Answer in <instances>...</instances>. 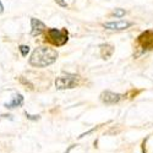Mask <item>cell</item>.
<instances>
[{"instance_id": "obj_14", "label": "cell", "mask_w": 153, "mask_h": 153, "mask_svg": "<svg viewBox=\"0 0 153 153\" xmlns=\"http://www.w3.org/2000/svg\"><path fill=\"white\" fill-rule=\"evenodd\" d=\"M4 12V5H3V3H1V0H0V15H1Z\"/></svg>"}, {"instance_id": "obj_10", "label": "cell", "mask_w": 153, "mask_h": 153, "mask_svg": "<svg viewBox=\"0 0 153 153\" xmlns=\"http://www.w3.org/2000/svg\"><path fill=\"white\" fill-rule=\"evenodd\" d=\"M19 50L22 56H27V54L30 53V47L28 45H25V44H21L19 45Z\"/></svg>"}, {"instance_id": "obj_1", "label": "cell", "mask_w": 153, "mask_h": 153, "mask_svg": "<svg viewBox=\"0 0 153 153\" xmlns=\"http://www.w3.org/2000/svg\"><path fill=\"white\" fill-rule=\"evenodd\" d=\"M59 54L55 49L48 47H38L33 50L30 58V64L36 68H45L54 64Z\"/></svg>"}, {"instance_id": "obj_12", "label": "cell", "mask_w": 153, "mask_h": 153, "mask_svg": "<svg viewBox=\"0 0 153 153\" xmlns=\"http://www.w3.org/2000/svg\"><path fill=\"white\" fill-rule=\"evenodd\" d=\"M25 115H26V118L27 119H30V120H33V121H37V120H39V115H31V114H28L27 111L25 113Z\"/></svg>"}, {"instance_id": "obj_5", "label": "cell", "mask_w": 153, "mask_h": 153, "mask_svg": "<svg viewBox=\"0 0 153 153\" xmlns=\"http://www.w3.org/2000/svg\"><path fill=\"white\" fill-rule=\"evenodd\" d=\"M132 22H129V21H113V22H107V23H103V27L107 28V30H110V31H124L126 28H129L132 26Z\"/></svg>"}, {"instance_id": "obj_9", "label": "cell", "mask_w": 153, "mask_h": 153, "mask_svg": "<svg viewBox=\"0 0 153 153\" xmlns=\"http://www.w3.org/2000/svg\"><path fill=\"white\" fill-rule=\"evenodd\" d=\"M99 49H100V55L103 59H109L113 53H114V47L110 45V44H100L99 45Z\"/></svg>"}, {"instance_id": "obj_2", "label": "cell", "mask_w": 153, "mask_h": 153, "mask_svg": "<svg viewBox=\"0 0 153 153\" xmlns=\"http://www.w3.org/2000/svg\"><path fill=\"white\" fill-rule=\"evenodd\" d=\"M47 37H48V41L56 45V47H61V45H65L69 41V32L66 28H62V30H58V28H49L47 31Z\"/></svg>"}, {"instance_id": "obj_3", "label": "cell", "mask_w": 153, "mask_h": 153, "mask_svg": "<svg viewBox=\"0 0 153 153\" xmlns=\"http://www.w3.org/2000/svg\"><path fill=\"white\" fill-rule=\"evenodd\" d=\"M80 76L76 74H66L64 76H59L55 80L56 90H71L79 85Z\"/></svg>"}, {"instance_id": "obj_11", "label": "cell", "mask_w": 153, "mask_h": 153, "mask_svg": "<svg viewBox=\"0 0 153 153\" xmlns=\"http://www.w3.org/2000/svg\"><path fill=\"white\" fill-rule=\"evenodd\" d=\"M125 14H126V11L124 9H115V11H114V15H115V17H118V19L123 17Z\"/></svg>"}, {"instance_id": "obj_6", "label": "cell", "mask_w": 153, "mask_h": 153, "mask_svg": "<svg viewBox=\"0 0 153 153\" xmlns=\"http://www.w3.org/2000/svg\"><path fill=\"white\" fill-rule=\"evenodd\" d=\"M124 96L120 94V93H114V92H110V91H104L102 92L100 94V100L103 102L105 104H115L121 100Z\"/></svg>"}, {"instance_id": "obj_13", "label": "cell", "mask_w": 153, "mask_h": 153, "mask_svg": "<svg viewBox=\"0 0 153 153\" xmlns=\"http://www.w3.org/2000/svg\"><path fill=\"white\" fill-rule=\"evenodd\" d=\"M55 3H56L59 6H61V7H68V6H69L65 0H55Z\"/></svg>"}, {"instance_id": "obj_8", "label": "cell", "mask_w": 153, "mask_h": 153, "mask_svg": "<svg viewBox=\"0 0 153 153\" xmlns=\"http://www.w3.org/2000/svg\"><path fill=\"white\" fill-rule=\"evenodd\" d=\"M22 104H23V96L20 93H16L14 97H12V100L9 102V103H5L4 107L7 109H15V108L22 107Z\"/></svg>"}, {"instance_id": "obj_4", "label": "cell", "mask_w": 153, "mask_h": 153, "mask_svg": "<svg viewBox=\"0 0 153 153\" xmlns=\"http://www.w3.org/2000/svg\"><path fill=\"white\" fill-rule=\"evenodd\" d=\"M137 43L142 48L141 53L147 52V50H152L153 49V31L147 30V31L142 32L137 37Z\"/></svg>"}, {"instance_id": "obj_15", "label": "cell", "mask_w": 153, "mask_h": 153, "mask_svg": "<svg viewBox=\"0 0 153 153\" xmlns=\"http://www.w3.org/2000/svg\"><path fill=\"white\" fill-rule=\"evenodd\" d=\"M1 118H9V119H12L11 115H9V114H3V115H0V119Z\"/></svg>"}, {"instance_id": "obj_7", "label": "cell", "mask_w": 153, "mask_h": 153, "mask_svg": "<svg viewBox=\"0 0 153 153\" xmlns=\"http://www.w3.org/2000/svg\"><path fill=\"white\" fill-rule=\"evenodd\" d=\"M31 36L36 37V36H39L45 31V25L36 17L31 19Z\"/></svg>"}]
</instances>
